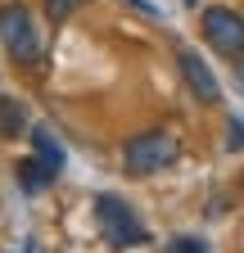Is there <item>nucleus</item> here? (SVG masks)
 Returning <instances> with one entry per match:
<instances>
[{
  "mask_svg": "<svg viewBox=\"0 0 244 253\" xmlns=\"http://www.w3.org/2000/svg\"><path fill=\"white\" fill-rule=\"evenodd\" d=\"M181 158V145L172 131H140L122 145V172L127 176H159Z\"/></svg>",
  "mask_w": 244,
  "mask_h": 253,
  "instance_id": "nucleus-1",
  "label": "nucleus"
},
{
  "mask_svg": "<svg viewBox=\"0 0 244 253\" xmlns=\"http://www.w3.org/2000/svg\"><path fill=\"white\" fill-rule=\"evenodd\" d=\"M0 41H5L9 59L23 63V68H32L41 59V32H37V18L27 5H18V0L0 5Z\"/></svg>",
  "mask_w": 244,
  "mask_h": 253,
  "instance_id": "nucleus-2",
  "label": "nucleus"
},
{
  "mask_svg": "<svg viewBox=\"0 0 244 253\" xmlns=\"http://www.w3.org/2000/svg\"><path fill=\"white\" fill-rule=\"evenodd\" d=\"M95 226H100V235H104L113 249H140V244L149 240L145 221L122 204L118 195H95Z\"/></svg>",
  "mask_w": 244,
  "mask_h": 253,
  "instance_id": "nucleus-3",
  "label": "nucleus"
},
{
  "mask_svg": "<svg viewBox=\"0 0 244 253\" xmlns=\"http://www.w3.org/2000/svg\"><path fill=\"white\" fill-rule=\"evenodd\" d=\"M199 32H203V41L212 50H222V54H244V18L226 5H208L199 14Z\"/></svg>",
  "mask_w": 244,
  "mask_h": 253,
  "instance_id": "nucleus-4",
  "label": "nucleus"
},
{
  "mask_svg": "<svg viewBox=\"0 0 244 253\" xmlns=\"http://www.w3.org/2000/svg\"><path fill=\"white\" fill-rule=\"evenodd\" d=\"M176 73H181L186 90L195 95L199 104H217V100H222V82H217V73H212L208 59H199L190 45H176Z\"/></svg>",
  "mask_w": 244,
  "mask_h": 253,
  "instance_id": "nucleus-5",
  "label": "nucleus"
},
{
  "mask_svg": "<svg viewBox=\"0 0 244 253\" xmlns=\"http://www.w3.org/2000/svg\"><path fill=\"white\" fill-rule=\"evenodd\" d=\"M14 176H18V190H27V195H41V190H50V185H54V176H59V172L32 154V158H23V163L14 168Z\"/></svg>",
  "mask_w": 244,
  "mask_h": 253,
  "instance_id": "nucleus-6",
  "label": "nucleus"
},
{
  "mask_svg": "<svg viewBox=\"0 0 244 253\" xmlns=\"http://www.w3.org/2000/svg\"><path fill=\"white\" fill-rule=\"evenodd\" d=\"M27 136H32V154L41 158V163H50L54 172H64V145H59L54 136H50V126H27Z\"/></svg>",
  "mask_w": 244,
  "mask_h": 253,
  "instance_id": "nucleus-7",
  "label": "nucleus"
},
{
  "mask_svg": "<svg viewBox=\"0 0 244 253\" xmlns=\"http://www.w3.org/2000/svg\"><path fill=\"white\" fill-rule=\"evenodd\" d=\"M27 136V109L14 95H0V140H18Z\"/></svg>",
  "mask_w": 244,
  "mask_h": 253,
  "instance_id": "nucleus-8",
  "label": "nucleus"
},
{
  "mask_svg": "<svg viewBox=\"0 0 244 253\" xmlns=\"http://www.w3.org/2000/svg\"><path fill=\"white\" fill-rule=\"evenodd\" d=\"M81 5H86V0H45V18H50V23H64V18H73Z\"/></svg>",
  "mask_w": 244,
  "mask_h": 253,
  "instance_id": "nucleus-9",
  "label": "nucleus"
},
{
  "mask_svg": "<svg viewBox=\"0 0 244 253\" xmlns=\"http://www.w3.org/2000/svg\"><path fill=\"white\" fill-rule=\"evenodd\" d=\"M167 253H208V240H199V235H176V240H167Z\"/></svg>",
  "mask_w": 244,
  "mask_h": 253,
  "instance_id": "nucleus-10",
  "label": "nucleus"
},
{
  "mask_svg": "<svg viewBox=\"0 0 244 253\" xmlns=\"http://www.w3.org/2000/svg\"><path fill=\"white\" fill-rule=\"evenodd\" d=\"M226 131H231V149L244 145V118H226Z\"/></svg>",
  "mask_w": 244,
  "mask_h": 253,
  "instance_id": "nucleus-11",
  "label": "nucleus"
},
{
  "mask_svg": "<svg viewBox=\"0 0 244 253\" xmlns=\"http://www.w3.org/2000/svg\"><path fill=\"white\" fill-rule=\"evenodd\" d=\"M127 5H136V9L149 14V18H159V5H149V0H127Z\"/></svg>",
  "mask_w": 244,
  "mask_h": 253,
  "instance_id": "nucleus-12",
  "label": "nucleus"
},
{
  "mask_svg": "<svg viewBox=\"0 0 244 253\" xmlns=\"http://www.w3.org/2000/svg\"><path fill=\"white\" fill-rule=\"evenodd\" d=\"M235 82H240V90H244V63H235Z\"/></svg>",
  "mask_w": 244,
  "mask_h": 253,
  "instance_id": "nucleus-13",
  "label": "nucleus"
},
{
  "mask_svg": "<svg viewBox=\"0 0 244 253\" xmlns=\"http://www.w3.org/2000/svg\"><path fill=\"white\" fill-rule=\"evenodd\" d=\"M23 253H37V249H32V244H27V249H23Z\"/></svg>",
  "mask_w": 244,
  "mask_h": 253,
  "instance_id": "nucleus-14",
  "label": "nucleus"
}]
</instances>
